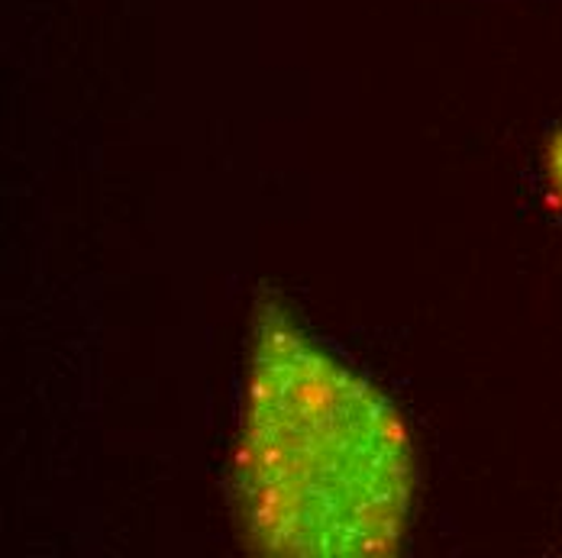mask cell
Instances as JSON below:
<instances>
[{
  "instance_id": "cell-1",
  "label": "cell",
  "mask_w": 562,
  "mask_h": 558,
  "mask_svg": "<svg viewBox=\"0 0 562 558\" xmlns=\"http://www.w3.org/2000/svg\"><path fill=\"white\" fill-rule=\"evenodd\" d=\"M233 494L249 549L279 558L392 556L414 501L401 413L272 300L252 320Z\"/></svg>"
},
{
  "instance_id": "cell-2",
  "label": "cell",
  "mask_w": 562,
  "mask_h": 558,
  "mask_svg": "<svg viewBox=\"0 0 562 558\" xmlns=\"http://www.w3.org/2000/svg\"><path fill=\"white\" fill-rule=\"evenodd\" d=\"M547 174H550V187L557 194V204L562 207V129L550 139V149H547Z\"/></svg>"
}]
</instances>
